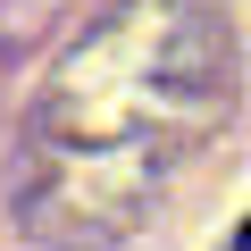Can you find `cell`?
<instances>
[{"label":"cell","instance_id":"cell-1","mask_svg":"<svg viewBox=\"0 0 251 251\" xmlns=\"http://www.w3.org/2000/svg\"><path fill=\"white\" fill-rule=\"evenodd\" d=\"M234 109V25L226 0H117V9L50 67L25 117L17 218L92 251L134 234L168 176Z\"/></svg>","mask_w":251,"mask_h":251},{"label":"cell","instance_id":"cell-2","mask_svg":"<svg viewBox=\"0 0 251 251\" xmlns=\"http://www.w3.org/2000/svg\"><path fill=\"white\" fill-rule=\"evenodd\" d=\"M234 251H251V218H243V234H234Z\"/></svg>","mask_w":251,"mask_h":251}]
</instances>
